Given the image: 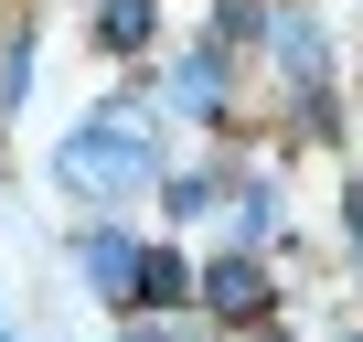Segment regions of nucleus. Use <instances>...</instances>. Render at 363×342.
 <instances>
[{"mask_svg":"<svg viewBox=\"0 0 363 342\" xmlns=\"http://www.w3.org/2000/svg\"><path fill=\"white\" fill-rule=\"evenodd\" d=\"M160 171V139L128 118V107H107V118H86L75 139H65V182L75 193H128V182H150Z\"/></svg>","mask_w":363,"mask_h":342,"instance_id":"obj_1","label":"nucleus"},{"mask_svg":"<svg viewBox=\"0 0 363 342\" xmlns=\"http://www.w3.org/2000/svg\"><path fill=\"white\" fill-rule=\"evenodd\" d=\"M86 278H96L107 299H128V289H139V246H128V236H86Z\"/></svg>","mask_w":363,"mask_h":342,"instance_id":"obj_2","label":"nucleus"},{"mask_svg":"<svg viewBox=\"0 0 363 342\" xmlns=\"http://www.w3.org/2000/svg\"><path fill=\"white\" fill-rule=\"evenodd\" d=\"M257 299H267V267H257V257H225V267H214V310H225V321H246Z\"/></svg>","mask_w":363,"mask_h":342,"instance_id":"obj_3","label":"nucleus"},{"mask_svg":"<svg viewBox=\"0 0 363 342\" xmlns=\"http://www.w3.org/2000/svg\"><path fill=\"white\" fill-rule=\"evenodd\" d=\"M96 33H107V54H139V43H150V0H107Z\"/></svg>","mask_w":363,"mask_h":342,"instance_id":"obj_4","label":"nucleus"},{"mask_svg":"<svg viewBox=\"0 0 363 342\" xmlns=\"http://www.w3.org/2000/svg\"><path fill=\"white\" fill-rule=\"evenodd\" d=\"M171 96H182V107H214V96H225V65H214V54H193V65L171 75Z\"/></svg>","mask_w":363,"mask_h":342,"instance_id":"obj_5","label":"nucleus"},{"mask_svg":"<svg viewBox=\"0 0 363 342\" xmlns=\"http://www.w3.org/2000/svg\"><path fill=\"white\" fill-rule=\"evenodd\" d=\"M182 289H193V267H182V257H150V267H139V299H182Z\"/></svg>","mask_w":363,"mask_h":342,"instance_id":"obj_6","label":"nucleus"},{"mask_svg":"<svg viewBox=\"0 0 363 342\" xmlns=\"http://www.w3.org/2000/svg\"><path fill=\"white\" fill-rule=\"evenodd\" d=\"M352 342H363V331H352Z\"/></svg>","mask_w":363,"mask_h":342,"instance_id":"obj_7","label":"nucleus"}]
</instances>
